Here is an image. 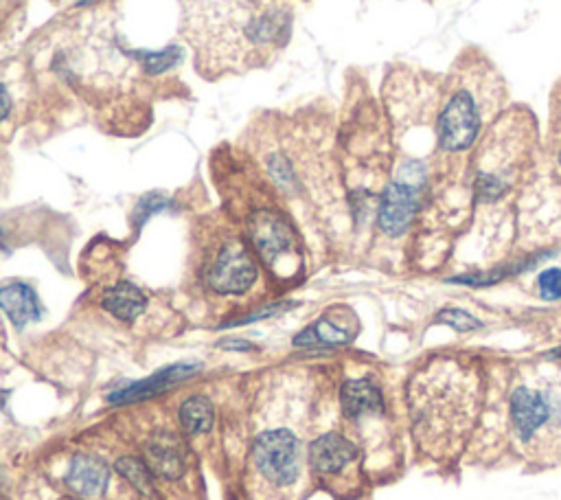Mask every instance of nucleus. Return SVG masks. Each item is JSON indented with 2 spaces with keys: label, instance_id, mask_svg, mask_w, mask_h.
Returning <instances> with one entry per match:
<instances>
[{
  "label": "nucleus",
  "instance_id": "14",
  "mask_svg": "<svg viewBox=\"0 0 561 500\" xmlns=\"http://www.w3.org/2000/svg\"><path fill=\"white\" fill-rule=\"evenodd\" d=\"M193 371H196V367L193 365H176V367H169L165 371H160L156 375H152L150 380H145L141 384H132L130 389H123L119 393H114L110 400L112 402H132V400H139V397H147V395H152L160 389H165L167 384L171 382H176V380H182V378H187V375H191Z\"/></svg>",
  "mask_w": 561,
  "mask_h": 500
},
{
  "label": "nucleus",
  "instance_id": "15",
  "mask_svg": "<svg viewBox=\"0 0 561 500\" xmlns=\"http://www.w3.org/2000/svg\"><path fill=\"white\" fill-rule=\"evenodd\" d=\"M180 424L189 435L209 433L213 426V404L209 397L193 395L180 406Z\"/></svg>",
  "mask_w": 561,
  "mask_h": 500
},
{
  "label": "nucleus",
  "instance_id": "8",
  "mask_svg": "<svg viewBox=\"0 0 561 500\" xmlns=\"http://www.w3.org/2000/svg\"><path fill=\"white\" fill-rule=\"evenodd\" d=\"M358 459V448L338 433L316 439L312 446V465L320 474H336Z\"/></svg>",
  "mask_w": 561,
  "mask_h": 500
},
{
  "label": "nucleus",
  "instance_id": "9",
  "mask_svg": "<svg viewBox=\"0 0 561 500\" xmlns=\"http://www.w3.org/2000/svg\"><path fill=\"white\" fill-rule=\"evenodd\" d=\"M147 465L156 476L163 479H178L185 472V452H182V443L176 435L163 433L152 439L150 446L145 448Z\"/></svg>",
  "mask_w": 561,
  "mask_h": 500
},
{
  "label": "nucleus",
  "instance_id": "7",
  "mask_svg": "<svg viewBox=\"0 0 561 500\" xmlns=\"http://www.w3.org/2000/svg\"><path fill=\"white\" fill-rule=\"evenodd\" d=\"M417 207H419L417 185L408 183V180H395V183L386 187L382 196L380 213H377L380 229L386 235L399 237L408 229L412 218H415Z\"/></svg>",
  "mask_w": 561,
  "mask_h": 500
},
{
  "label": "nucleus",
  "instance_id": "1",
  "mask_svg": "<svg viewBox=\"0 0 561 500\" xmlns=\"http://www.w3.org/2000/svg\"><path fill=\"white\" fill-rule=\"evenodd\" d=\"M189 40L209 66L248 68L279 51L290 36V14L259 0H187Z\"/></svg>",
  "mask_w": 561,
  "mask_h": 500
},
{
  "label": "nucleus",
  "instance_id": "16",
  "mask_svg": "<svg viewBox=\"0 0 561 500\" xmlns=\"http://www.w3.org/2000/svg\"><path fill=\"white\" fill-rule=\"evenodd\" d=\"M349 340V332L340 329L338 325L329 323L327 318L312 325L301 336H296L294 343L299 347H316V345H342Z\"/></svg>",
  "mask_w": 561,
  "mask_h": 500
},
{
  "label": "nucleus",
  "instance_id": "17",
  "mask_svg": "<svg viewBox=\"0 0 561 500\" xmlns=\"http://www.w3.org/2000/svg\"><path fill=\"white\" fill-rule=\"evenodd\" d=\"M119 472L128 479L134 487H139L143 494H152V470L150 465L136 459H121Z\"/></svg>",
  "mask_w": 561,
  "mask_h": 500
},
{
  "label": "nucleus",
  "instance_id": "13",
  "mask_svg": "<svg viewBox=\"0 0 561 500\" xmlns=\"http://www.w3.org/2000/svg\"><path fill=\"white\" fill-rule=\"evenodd\" d=\"M145 305H147L145 294L128 281L119 283V286H114L103 294V308L125 323H130L136 316H141Z\"/></svg>",
  "mask_w": 561,
  "mask_h": 500
},
{
  "label": "nucleus",
  "instance_id": "18",
  "mask_svg": "<svg viewBox=\"0 0 561 500\" xmlns=\"http://www.w3.org/2000/svg\"><path fill=\"white\" fill-rule=\"evenodd\" d=\"M139 60L150 73H163V71H169V68H174L182 60V53H180V49L171 47L160 53H152V51L139 53Z\"/></svg>",
  "mask_w": 561,
  "mask_h": 500
},
{
  "label": "nucleus",
  "instance_id": "6",
  "mask_svg": "<svg viewBox=\"0 0 561 500\" xmlns=\"http://www.w3.org/2000/svg\"><path fill=\"white\" fill-rule=\"evenodd\" d=\"M250 240H253L257 253L270 268L281 266L290 261L296 253V240L288 224L277 213L261 211L250 220Z\"/></svg>",
  "mask_w": 561,
  "mask_h": 500
},
{
  "label": "nucleus",
  "instance_id": "10",
  "mask_svg": "<svg viewBox=\"0 0 561 500\" xmlns=\"http://www.w3.org/2000/svg\"><path fill=\"white\" fill-rule=\"evenodd\" d=\"M68 485L79 496H99L108 485L106 463L97 457H90V454H79L71 461V468H68Z\"/></svg>",
  "mask_w": 561,
  "mask_h": 500
},
{
  "label": "nucleus",
  "instance_id": "20",
  "mask_svg": "<svg viewBox=\"0 0 561 500\" xmlns=\"http://www.w3.org/2000/svg\"><path fill=\"white\" fill-rule=\"evenodd\" d=\"M537 288H540L542 299L559 301L561 299V268H548L537 277Z\"/></svg>",
  "mask_w": 561,
  "mask_h": 500
},
{
  "label": "nucleus",
  "instance_id": "21",
  "mask_svg": "<svg viewBox=\"0 0 561 500\" xmlns=\"http://www.w3.org/2000/svg\"><path fill=\"white\" fill-rule=\"evenodd\" d=\"M167 204V200L163 196H158V193H152V196H147L141 200L139 204V211H136V222L143 224L147 220V215H152L156 211H160Z\"/></svg>",
  "mask_w": 561,
  "mask_h": 500
},
{
  "label": "nucleus",
  "instance_id": "4",
  "mask_svg": "<svg viewBox=\"0 0 561 500\" xmlns=\"http://www.w3.org/2000/svg\"><path fill=\"white\" fill-rule=\"evenodd\" d=\"M257 470L274 485H290L301 470V446L290 430H268L253 446Z\"/></svg>",
  "mask_w": 561,
  "mask_h": 500
},
{
  "label": "nucleus",
  "instance_id": "12",
  "mask_svg": "<svg viewBox=\"0 0 561 500\" xmlns=\"http://www.w3.org/2000/svg\"><path fill=\"white\" fill-rule=\"evenodd\" d=\"M0 303H3L5 314L11 318L16 327H25L31 321L40 318V303L36 292L27 283H9L0 292Z\"/></svg>",
  "mask_w": 561,
  "mask_h": 500
},
{
  "label": "nucleus",
  "instance_id": "3",
  "mask_svg": "<svg viewBox=\"0 0 561 500\" xmlns=\"http://www.w3.org/2000/svg\"><path fill=\"white\" fill-rule=\"evenodd\" d=\"M257 281V264L242 240L231 237L215 250L206 283L217 294H244Z\"/></svg>",
  "mask_w": 561,
  "mask_h": 500
},
{
  "label": "nucleus",
  "instance_id": "5",
  "mask_svg": "<svg viewBox=\"0 0 561 500\" xmlns=\"http://www.w3.org/2000/svg\"><path fill=\"white\" fill-rule=\"evenodd\" d=\"M480 128V115L474 97L461 90L445 106L439 119V141L443 150L461 152L474 143Z\"/></svg>",
  "mask_w": 561,
  "mask_h": 500
},
{
  "label": "nucleus",
  "instance_id": "19",
  "mask_svg": "<svg viewBox=\"0 0 561 500\" xmlns=\"http://www.w3.org/2000/svg\"><path fill=\"white\" fill-rule=\"evenodd\" d=\"M437 321L443 323V325L454 327L456 332H472V329H478V327H480L478 318H474L472 314H467L465 310H456V308L443 310V312L437 316Z\"/></svg>",
  "mask_w": 561,
  "mask_h": 500
},
{
  "label": "nucleus",
  "instance_id": "2",
  "mask_svg": "<svg viewBox=\"0 0 561 500\" xmlns=\"http://www.w3.org/2000/svg\"><path fill=\"white\" fill-rule=\"evenodd\" d=\"M511 424L526 446L540 439L542 433L561 430V395L551 386H518L511 395Z\"/></svg>",
  "mask_w": 561,
  "mask_h": 500
},
{
  "label": "nucleus",
  "instance_id": "11",
  "mask_svg": "<svg viewBox=\"0 0 561 500\" xmlns=\"http://www.w3.org/2000/svg\"><path fill=\"white\" fill-rule=\"evenodd\" d=\"M342 411L347 417L356 419L364 415H377L382 413L384 402L382 393L371 380H351L345 384V389L340 393Z\"/></svg>",
  "mask_w": 561,
  "mask_h": 500
},
{
  "label": "nucleus",
  "instance_id": "22",
  "mask_svg": "<svg viewBox=\"0 0 561 500\" xmlns=\"http://www.w3.org/2000/svg\"><path fill=\"white\" fill-rule=\"evenodd\" d=\"M559 161H561V156H559Z\"/></svg>",
  "mask_w": 561,
  "mask_h": 500
}]
</instances>
